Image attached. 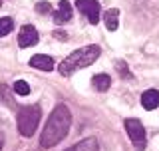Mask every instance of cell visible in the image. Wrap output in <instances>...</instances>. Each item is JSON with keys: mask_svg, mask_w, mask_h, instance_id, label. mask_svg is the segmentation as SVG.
Listing matches in <instances>:
<instances>
[{"mask_svg": "<svg viewBox=\"0 0 159 151\" xmlns=\"http://www.w3.org/2000/svg\"><path fill=\"white\" fill-rule=\"evenodd\" d=\"M72 125V113L66 103H60L54 108V112L50 113L46 125H44V131L40 135V145L44 149H50L54 145H58L64 137L68 135V129Z\"/></svg>", "mask_w": 159, "mask_h": 151, "instance_id": "obj_1", "label": "cell"}, {"mask_svg": "<svg viewBox=\"0 0 159 151\" xmlns=\"http://www.w3.org/2000/svg\"><path fill=\"white\" fill-rule=\"evenodd\" d=\"M99 54H102V50H99V46H96V44H89V46H84L80 50H74V52L60 64L58 72L62 76H72L74 72H78V70H84V68L92 66L99 58Z\"/></svg>", "mask_w": 159, "mask_h": 151, "instance_id": "obj_2", "label": "cell"}, {"mask_svg": "<svg viewBox=\"0 0 159 151\" xmlns=\"http://www.w3.org/2000/svg\"><path fill=\"white\" fill-rule=\"evenodd\" d=\"M40 105H26V108H22L18 112V131L24 135V137H32L34 131H36L38 123H40Z\"/></svg>", "mask_w": 159, "mask_h": 151, "instance_id": "obj_3", "label": "cell"}, {"mask_svg": "<svg viewBox=\"0 0 159 151\" xmlns=\"http://www.w3.org/2000/svg\"><path fill=\"white\" fill-rule=\"evenodd\" d=\"M125 131L129 135V139L133 141V145H135L137 151L145 149V129H143V123L139 121V119L131 117V119H125Z\"/></svg>", "mask_w": 159, "mask_h": 151, "instance_id": "obj_4", "label": "cell"}, {"mask_svg": "<svg viewBox=\"0 0 159 151\" xmlns=\"http://www.w3.org/2000/svg\"><path fill=\"white\" fill-rule=\"evenodd\" d=\"M76 8L88 18L89 24L96 26L99 22V2L98 0H76Z\"/></svg>", "mask_w": 159, "mask_h": 151, "instance_id": "obj_5", "label": "cell"}, {"mask_svg": "<svg viewBox=\"0 0 159 151\" xmlns=\"http://www.w3.org/2000/svg\"><path fill=\"white\" fill-rule=\"evenodd\" d=\"M34 44H38V32L32 24H26V26H22V30H20V34H18V46L20 48H30V46H34Z\"/></svg>", "mask_w": 159, "mask_h": 151, "instance_id": "obj_6", "label": "cell"}, {"mask_svg": "<svg viewBox=\"0 0 159 151\" xmlns=\"http://www.w3.org/2000/svg\"><path fill=\"white\" fill-rule=\"evenodd\" d=\"M30 66L36 70H42V72H50V70H54V60L46 56V54H36V56L30 58Z\"/></svg>", "mask_w": 159, "mask_h": 151, "instance_id": "obj_7", "label": "cell"}, {"mask_svg": "<svg viewBox=\"0 0 159 151\" xmlns=\"http://www.w3.org/2000/svg\"><path fill=\"white\" fill-rule=\"evenodd\" d=\"M70 20H72V6H70L68 0H62L58 10L54 12V22L56 24H66Z\"/></svg>", "mask_w": 159, "mask_h": 151, "instance_id": "obj_8", "label": "cell"}, {"mask_svg": "<svg viewBox=\"0 0 159 151\" xmlns=\"http://www.w3.org/2000/svg\"><path fill=\"white\" fill-rule=\"evenodd\" d=\"M64 151H99V145L96 141V137H86V139H82L80 143L72 145V147H68Z\"/></svg>", "mask_w": 159, "mask_h": 151, "instance_id": "obj_9", "label": "cell"}, {"mask_svg": "<svg viewBox=\"0 0 159 151\" xmlns=\"http://www.w3.org/2000/svg\"><path fill=\"white\" fill-rule=\"evenodd\" d=\"M141 105L145 109H155L159 105V92H157V89H147V92H143Z\"/></svg>", "mask_w": 159, "mask_h": 151, "instance_id": "obj_10", "label": "cell"}, {"mask_svg": "<svg viewBox=\"0 0 159 151\" xmlns=\"http://www.w3.org/2000/svg\"><path fill=\"white\" fill-rule=\"evenodd\" d=\"M117 18H119V10L117 8L106 10V14H103V22H106V28L109 30V32L117 30Z\"/></svg>", "mask_w": 159, "mask_h": 151, "instance_id": "obj_11", "label": "cell"}, {"mask_svg": "<svg viewBox=\"0 0 159 151\" xmlns=\"http://www.w3.org/2000/svg\"><path fill=\"white\" fill-rule=\"evenodd\" d=\"M93 88L98 89V92H107L109 89V85H111V78H109L107 74H98V76H93Z\"/></svg>", "mask_w": 159, "mask_h": 151, "instance_id": "obj_12", "label": "cell"}, {"mask_svg": "<svg viewBox=\"0 0 159 151\" xmlns=\"http://www.w3.org/2000/svg\"><path fill=\"white\" fill-rule=\"evenodd\" d=\"M12 28H14V20L10 18V16L0 18V38L6 36V34H10V32H12Z\"/></svg>", "mask_w": 159, "mask_h": 151, "instance_id": "obj_13", "label": "cell"}, {"mask_svg": "<svg viewBox=\"0 0 159 151\" xmlns=\"http://www.w3.org/2000/svg\"><path fill=\"white\" fill-rule=\"evenodd\" d=\"M14 92H16L18 95H28L30 94V85L24 82V80H18V82L14 84Z\"/></svg>", "mask_w": 159, "mask_h": 151, "instance_id": "obj_14", "label": "cell"}, {"mask_svg": "<svg viewBox=\"0 0 159 151\" xmlns=\"http://www.w3.org/2000/svg\"><path fill=\"white\" fill-rule=\"evenodd\" d=\"M116 68H117V72L121 74L123 78H133V76H131V72H129V70H127V66H125V64L121 62V60H119V62H117V66H116Z\"/></svg>", "mask_w": 159, "mask_h": 151, "instance_id": "obj_15", "label": "cell"}, {"mask_svg": "<svg viewBox=\"0 0 159 151\" xmlns=\"http://www.w3.org/2000/svg\"><path fill=\"white\" fill-rule=\"evenodd\" d=\"M36 10H38V12H42V14H46V12L52 10V6H50V2H38L36 4Z\"/></svg>", "mask_w": 159, "mask_h": 151, "instance_id": "obj_16", "label": "cell"}, {"mask_svg": "<svg viewBox=\"0 0 159 151\" xmlns=\"http://www.w3.org/2000/svg\"><path fill=\"white\" fill-rule=\"evenodd\" d=\"M54 36H56L58 40H68V32H62V30H56V32H54Z\"/></svg>", "mask_w": 159, "mask_h": 151, "instance_id": "obj_17", "label": "cell"}, {"mask_svg": "<svg viewBox=\"0 0 159 151\" xmlns=\"http://www.w3.org/2000/svg\"><path fill=\"white\" fill-rule=\"evenodd\" d=\"M0 149H2V139H0Z\"/></svg>", "mask_w": 159, "mask_h": 151, "instance_id": "obj_18", "label": "cell"}, {"mask_svg": "<svg viewBox=\"0 0 159 151\" xmlns=\"http://www.w3.org/2000/svg\"><path fill=\"white\" fill-rule=\"evenodd\" d=\"M0 4H2V0H0Z\"/></svg>", "mask_w": 159, "mask_h": 151, "instance_id": "obj_19", "label": "cell"}]
</instances>
